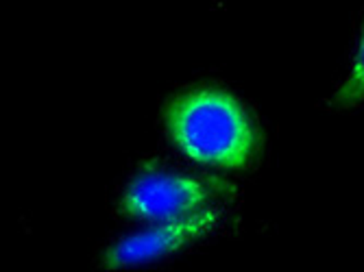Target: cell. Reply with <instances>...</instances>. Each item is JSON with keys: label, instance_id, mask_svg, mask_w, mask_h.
Masks as SVG:
<instances>
[{"label": "cell", "instance_id": "obj_1", "mask_svg": "<svg viewBox=\"0 0 364 272\" xmlns=\"http://www.w3.org/2000/svg\"><path fill=\"white\" fill-rule=\"evenodd\" d=\"M171 142L192 161L220 170H245L257 148V131L245 107L218 87H194L164 111Z\"/></svg>", "mask_w": 364, "mask_h": 272}, {"label": "cell", "instance_id": "obj_2", "mask_svg": "<svg viewBox=\"0 0 364 272\" xmlns=\"http://www.w3.org/2000/svg\"><path fill=\"white\" fill-rule=\"evenodd\" d=\"M214 194L216 185L208 181L146 168L124 187L118 210L136 220L168 222L205 210Z\"/></svg>", "mask_w": 364, "mask_h": 272}, {"label": "cell", "instance_id": "obj_3", "mask_svg": "<svg viewBox=\"0 0 364 272\" xmlns=\"http://www.w3.org/2000/svg\"><path fill=\"white\" fill-rule=\"evenodd\" d=\"M218 212L216 210H201L188 218L157 222L146 231L134 233L129 237L118 240L103 257V266L109 270H124L144 266L157 259H166L177 251L203 240V237L216 227Z\"/></svg>", "mask_w": 364, "mask_h": 272}, {"label": "cell", "instance_id": "obj_4", "mask_svg": "<svg viewBox=\"0 0 364 272\" xmlns=\"http://www.w3.org/2000/svg\"><path fill=\"white\" fill-rule=\"evenodd\" d=\"M360 103H364V16H362L360 40L349 67V75L343 81V85L336 89L332 100H329V105L334 109H351Z\"/></svg>", "mask_w": 364, "mask_h": 272}]
</instances>
